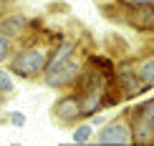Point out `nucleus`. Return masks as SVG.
<instances>
[{
  "instance_id": "obj_4",
  "label": "nucleus",
  "mask_w": 154,
  "mask_h": 146,
  "mask_svg": "<svg viewBox=\"0 0 154 146\" xmlns=\"http://www.w3.org/2000/svg\"><path fill=\"white\" fill-rule=\"evenodd\" d=\"M30 30H33V20L23 10H5V15L0 18V33L15 43H23L30 35Z\"/></svg>"
},
{
  "instance_id": "obj_6",
  "label": "nucleus",
  "mask_w": 154,
  "mask_h": 146,
  "mask_svg": "<svg viewBox=\"0 0 154 146\" xmlns=\"http://www.w3.org/2000/svg\"><path fill=\"white\" fill-rule=\"evenodd\" d=\"M129 141H131V129L124 118H116V121L106 124L96 134V144L99 146H126Z\"/></svg>"
},
{
  "instance_id": "obj_13",
  "label": "nucleus",
  "mask_w": 154,
  "mask_h": 146,
  "mask_svg": "<svg viewBox=\"0 0 154 146\" xmlns=\"http://www.w3.org/2000/svg\"><path fill=\"white\" fill-rule=\"evenodd\" d=\"M121 5H152L154 0H119Z\"/></svg>"
},
{
  "instance_id": "obj_8",
  "label": "nucleus",
  "mask_w": 154,
  "mask_h": 146,
  "mask_svg": "<svg viewBox=\"0 0 154 146\" xmlns=\"http://www.w3.org/2000/svg\"><path fill=\"white\" fill-rule=\"evenodd\" d=\"M137 73H139V78H142V83H144L146 88L154 86V55L139 63V66H137Z\"/></svg>"
},
{
  "instance_id": "obj_11",
  "label": "nucleus",
  "mask_w": 154,
  "mask_h": 146,
  "mask_svg": "<svg viewBox=\"0 0 154 146\" xmlns=\"http://www.w3.org/2000/svg\"><path fill=\"white\" fill-rule=\"evenodd\" d=\"M0 91L8 93V96H13V91H15V81L8 73V68H3V66H0Z\"/></svg>"
},
{
  "instance_id": "obj_1",
  "label": "nucleus",
  "mask_w": 154,
  "mask_h": 146,
  "mask_svg": "<svg viewBox=\"0 0 154 146\" xmlns=\"http://www.w3.org/2000/svg\"><path fill=\"white\" fill-rule=\"evenodd\" d=\"M48 53H51V43H38V40L18 43L15 53H13L10 61L5 63V66H8V73L13 78H25V81L41 78L43 71H46Z\"/></svg>"
},
{
  "instance_id": "obj_12",
  "label": "nucleus",
  "mask_w": 154,
  "mask_h": 146,
  "mask_svg": "<svg viewBox=\"0 0 154 146\" xmlns=\"http://www.w3.org/2000/svg\"><path fill=\"white\" fill-rule=\"evenodd\" d=\"M8 121H10V126H15V129H23V126L28 124V118H25V113H20V111H10Z\"/></svg>"
},
{
  "instance_id": "obj_15",
  "label": "nucleus",
  "mask_w": 154,
  "mask_h": 146,
  "mask_svg": "<svg viewBox=\"0 0 154 146\" xmlns=\"http://www.w3.org/2000/svg\"><path fill=\"white\" fill-rule=\"evenodd\" d=\"M3 3H5V5L10 8V5H18V3H23V0H3Z\"/></svg>"
},
{
  "instance_id": "obj_2",
  "label": "nucleus",
  "mask_w": 154,
  "mask_h": 146,
  "mask_svg": "<svg viewBox=\"0 0 154 146\" xmlns=\"http://www.w3.org/2000/svg\"><path fill=\"white\" fill-rule=\"evenodd\" d=\"M81 63L76 58H66L61 63H56V66H48L46 71H43V83L48 88H56V91H61V88H71L76 86V81H79L81 76Z\"/></svg>"
},
{
  "instance_id": "obj_17",
  "label": "nucleus",
  "mask_w": 154,
  "mask_h": 146,
  "mask_svg": "<svg viewBox=\"0 0 154 146\" xmlns=\"http://www.w3.org/2000/svg\"><path fill=\"white\" fill-rule=\"evenodd\" d=\"M10 146H23V144H20V141H13V144H10Z\"/></svg>"
},
{
  "instance_id": "obj_5",
  "label": "nucleus",
  "mask_w": 154,
  "mask_h": 146,
  "mask_svg": "<svg viewBox=\"0 0 154 146\" xmlns=\"http://www.w3.org/2000/svg\"><path fill=\"white\" fill-rule=\"evenodd\" d=\"M51 113H53L56 124H61V126H76V124L83 118L81 98L76 96V93H66V96H61V98L53 103Z\"/></svg>"
},
{
  "instance_id": "obj_16",
  "label": "nucleus",
  "mask_w": 154,
  "mask_h": 146,
  "mask_svg": "<svg viewBox=\"0 0 154 146\" xmlns=\"http://www.w3.org/2000/svg\"><path fill=\"white\" fill-rule=\"evenodd\" d=\"M5 10H8V5H5V3H0V18L5 15Z\"/></svg>"
},
{
  "instance_id": "obj_7",
  "label": "nucleus",
  "mask_w": 154,
  "mask_h": 146,
  "mask_svg": "<svg viewBox=\"0 0 154 146\" xmlns=\"http://www.w3.org/2000/svg\"><path fill=\"white\" fill-rule=\"evenodd\" d=\"M126 23L137 30H154V3L152 5H124Z\"/></svg>"
},
{
  "instance_id": "obj_9",
  "label": "nucleus",
  "mask_w": 154,
  "mask_h": 146,
  "mask_svg": "<svg viewBox=\"0 0 154 146\" xmlns=\"http://www.w3.org/2000/svg\"><path fill=\"white\" fill-rule=\"evenodd\" d=\"M71 139H73V144H88L94 139V126L91 124H76Z\"/></svg>"
},
{
  "instance_id": "obj_18",
  "label": "nucleus",
  "mask_w": 154,
  "mask_h": 146,
  "mask_svg": "<svg viewBox=\"0 0 154 146\" xmlns=\"http://www.w3.org/2000/svg\"><path fill=\"white\" fill-rule=\"evenodd\" d=\"M0 3H3V0H0Z\"/></svg>"
},
{
  "instance_id": "obj_14",
  "label": "nucleus",
  "mask_w": 154,
  "mask_h": 146,
  "mask_svg": "<svg viewBox=\"0 0 154 146\" xmlns=\"http://www.w3.org/2000/svg\"><path fill=\"white\" fill-rule=\"evenodd\" d=\"M5 101H8V93H3V91H0V109L5 106Z\"/></svg>"
},
{
  "instance_id": "obj_10",
  "label": "nucleus",
  "mask_w": 154,
  "mask_h": 146,
  "mask_svg": "<svg viewBox=\"0 0 154 146\" xmlns=\"http://www.w3.org/2000/svg\"><path fill=\"white\" fill-rule=\"evenodd\" d=\"M15 46H18L15 40H10L8 35L0 33V66H5V63L10 61V55L15 53Z\"/></svg>"
},
{
  "instance_id": "obj_3",
  "label": "nucleus",
  "mask_w": 154,
  "mask_h": 146,
  "mask_svg": "<svg viewBox=\"0 0 154 146\" xmlns=\"http://www.w3.org/2000/svg\"><path fill=\"white\" fill-rule=\"evenodd\" d=\"M131 141L137 144H152L154 141V98L146 101L131 113Z\"/></svg>"
}]
</instances>
